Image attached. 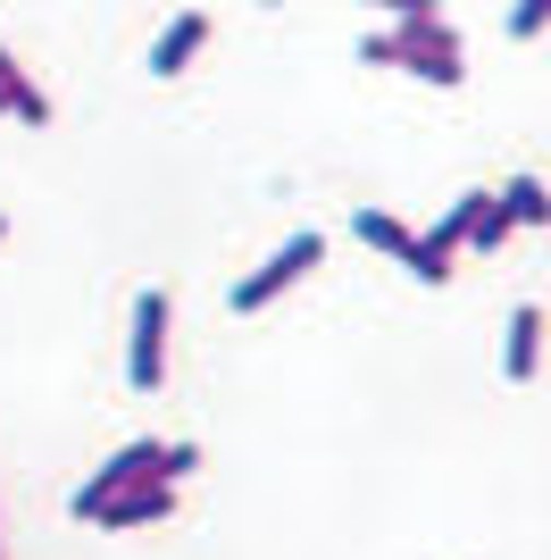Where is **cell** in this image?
Masks as SVG:
<instances>
[{
    "mask_svg": "<svg viewBox=\"0 0 551 560\" xmlns=\"http://www.w3.org/2000/svg\"><path fill=\"white\" fill-rule=\"evenodd\" d=\"M192 468H201V452H192V444H160V435H142V444L109 452V460L92 468L84 486L68 493V511H75V518H92L101 502H117L126 486H151V477H167V486H176V477H192Z\"/></svg>",
    "mask_w": 551,
    "mask_h": 560,
    "instance_id": "cell-1",
    "label": "cell"
},
{
    "mask_svg": "<svg viewBox=\"0 0 551 560\" xmlns=\"http://www.w3.org/2000/svg\"><path fill=\"white\" fill-rule=\"evenodd\" d=\"M360 59H367V68H392V59H401L410 75H426V84H443V93L468 75V68H459V34H452L443 18H426V25H392V34L360 43Z\"/></svg>",
    "mask_w": 551,
    "mask_h": 560,
    "instance_id": "cell-2",
    "label": "cell"
},
{
    "mask_svg": "<svg viewBox=\"0 0 551 560\" xmlns=\"http://www.w3.org/2000/svg\"><path fill=\"white\" fill-rule=\"evenodd\" d=\"M318 259H326V234H293V243H276L268 268H251V277L234 284V310H243V318H259V310H268L284 284H301L309 268H318Z\"/></svg>",
    "mask_w": 551,
    "mask_h": 560,
    "instance_id": "cell-3",
    "label": "cell"
},
{
    "mask_svg": "<svg viewBox=\"0 0 551 560\" xmlns=\"http://www.w3.org/2000/svg\"><path fill=\"white\" fill-rule=\"evenodd\" d=\"M160 376H167V293L142 284L134 293V335H126V385H134V394H160Z\"/></svg>",
    "mask_w": 551,
    "mask_h": 560,
    "instance_id": "cell-4",
    "label": "cell"
},
{
    "mask_svg": "<svg viewBox=\"0 0 551 560\" xmlns=\"http://www.w3.org/2000/svg\"><path fill=\"white\" fill-rule=\"evenodd\" d=\"M201 50H209V18L201 9H176V18L160 25V43H151V75H184Z\"/></svg>",
    "mask_w": 551,
    "mask_h": 560,
    "instance_id": "cell-5",
    "label": "cell"
},
{
    "mask_svg": "<svg viewBox=\"0 0 551 560\" xmlns=\"http://www.w3.org/2000/svg\"><path fill=\"white\" fill-rule=\"evenodd\" d=\"M176 511V486H167V477H151V486H126L117 493V502H101V527H160V518Z\"/></svg>",
    "mask_w": 551,
    "mask_h": 560,
    "instance_id": "cell-6",
    "label": "cell"
},
{
    "mask_svg": "<svg viewBox=\"0 0 551 560\" xmlns=\"http://www.w3.org/2000/svg\"><path fill=\"white\" fill-rule=\"evenodd\" d=\"M543 369V310H509V327H502V376L509 385H527V376Z\"/></svg>",
    "mask_w": 551,
    "mask_h": 560,
    "instance_id": "cell-7",
    "label": "cell"
},
{
    "mask_svg": "<svg viewBox=\"0 0 551 560\" xmlns=\"http://www.w3.org/2000/svg\"><path fill=\"white\" fill-rule=\"evenodd\" d=\"M0 117H25V126H50V101H43V84L0 50Z\"/></svg>",
    "mask_w": 551,
    "mask_h": 560,
    "instance_id": "cell-8",
    "label": "cell"
},
{
    "mask_svg": "<svg viewBox=\"0 0 551 560\" xmlns=\"http://www.w3.org/2000/svg\"><path fill=\"white\" fill-rule=\"evenodd\" d=\"M351 234H360L367 252H385V259H401V268H410V252H418V234L401 226V218H392V210H360V218H351Z\"/></svg>",
    "mask_w": 551,
    "mask_h": 560,
    "instance_id": "cell-9",
    "label": "cell"
},
{
    "mask_svg": "<svg viewBox=\"0 0 551 560\" xmlns=\"http://www.w3.org/2000/svg\"><path fill=\"white\" fill-rule=\"evenodd\" d=\"M502 210L518 218V226H551V192L535 185V176H509V185H502Z\"/></svg>",
    "mask_w": 551,
    "mask_h": 560,
    "instance_id": "cell-10",
    "label": "cell"
},
{
    "mask_svg": "<svg viewBox=\"0 0 551 560\" xmlns=\"http://www.w3.org/2000/svg\"><path fill=\"white\" fill-rule=\"evenodd\" d=\"M509 226H518V218L502 210V192H484V210H477V234H468V243H477V252H502V243H509Z\"/></svg>",
    "mask_w": 551,
    "mask_h": 560,
    "instance_id": "cell-11",
    "label": "cell"
},
{
    "mask_svg": "<svg viewBox=\"0 0 551 560\" xmlns=\"http://www.w3.org/2000/svg\"><path fill=\"white\" fill-rule=\"evenodd\" d=\"M543 25H551V0H518V9H509V34H518V43H535Z\"/></svg>",
    "mask_w": 551,
    "mask_h": 560,
    "instance_id": "cell-12",
    "label": "cell"
},
{
    "mask_svg": "<svg viewBox=\"0 0 551 560\" xmlns=\"http://www.w3.org/2000/svg\"><path fill=\"white\" fill-rule=\"evenodd\" d=\"M376 9H392V25H426V18H443L435 0H376Z\"/></svg>",
    "mask_w": 551,
    "mask_h": 560,
    "instance_id": "cell-13",
    "label": "cell"
},
{
    "mask_svg": "<svg viewBox=\"0 0 551 560\" xmlns=\"http://www.w3.org/2000/svg\"><path fill=\"white\" fill-rule=\"evenodd\" d=\"M259 9H284V0H259Z\"/></svg>",
    "mask_w": 551,
    "mask_h": 560,
    "instance_id": "cell-14",
    "label": "cell"
},
{
    "mask_svg": "<svg viewBox=\"0 0 551 560\" xmlns=\"http://www.w3.org/2000/svg\"><path fill=\"white\" fill-rule=\"evenodd\" d=\"M0 234H9V218H0Z\"/></svg>",
    "mask_w": 551,
    "mask_h": 560,
    "instance_id": "cell-15",
    "label": "cell"
},
{
    "mask_svg": "<svg viewBox=\"0 0 551 560\" xmlns=\"http://www.w3.org/2000/svg\"><path fill=\"white\" fill-rule=\"evenodd\" d=\"M0 560H9V544H0Z\"/></svg>",
    "mask_w": 551,
    "mask_h": 560,
    "instance_id": "cell-16",
    "label": "cell"
}]
</instances>
